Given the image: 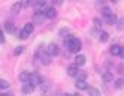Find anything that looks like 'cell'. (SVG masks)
Masks as SVG:
<instances>
[{"mask_svg": "<svg viewBox=\"0 0 124 96\" xmlns=\"http://www.w3.org/2000/svg\"><path fill=\"white\" fill-rule=\"evenodd\" d=\"M66 47H67V50L70 51V53H79L82 44H81V41H79L78 38H73L72 35H70V36L66 38Z\"/></svg>", "mask_w": 124, "mask_h": 96, "instance_id": "6da1fadb", "label": "cell"}, {"mask_svg": "<svg viewBox=\"0 0 124 96\" xmlns=\"http://www.w3.org/2000/svg\"><path fill=\"white\" fill-rule=\"evenodd\" d=\"M45 53H46L49 57H54V56H58V53H60V48H58V45H57V44L51 42V44H48V45H46V48H45Z\"/></svg>", "mask_w": 124, "mask_h": 96, "instance_id": "7a4b0ae2", "label": "cell"}, {"mask_svg": "<svg viewBox=\"0 0 124 96\" xmlns=\"http://www.w3.org/2000/svg\"><path fill=\"white\" fill-rule=\"evenodd\" d=\"M36 89L30 81L29 83H23V87H21V92L24 93V95H30V93H33V90Z\"/></svg>", "mask_w": 124, "mask_h": 96, "instance_id": "3957f363", "label": "cell"}, {"mask_svg": "<svg viewBox=\"0 0 124 96\" xmlns=\"http://www.w3.org/2000/svg\"><path fill=\"white\" fill-rule=\"evenodd\" d=\"M46 9H48V5L45 2L34 3V12H46Z\"/></svg>", "mask_w": 124, "mask_h": 96, "instance_id": "277c9868", "label": "cell"}, {"mask_svg": "<svg viewBox=\"0 0 124 96\" xmlns=\"http://www.w3.org/2000/svg\"><path fill=\"white\" fill-rule=\"evenodd\" d=\"M30 83H31L34 87H39V86L43 83V80L40 78V75H38V74H31V80H30Z\"/></svg>", "mask_w": 124, "mask_h": 96, "instance_id": "5b68a950", "label": "cell"}, {"mask_svg": "<svg viewBox=\"0 0 124 96\" xmlns=\"http://www.w3.org/2000/svg\"><path fill=\"white\" fill-rule=\"evenodd\" d=\"M46 17H45V12H34L33 14V20L36 24H42V21L45 20Z\"/></svg>", "mask_w": 124, "mask_h": 96, "instance_id": "8992f818", "label": "cell"}, {"mask_svg": "<svg viewBox=\"0 0 124 96\" xmlns=\"http://www.w3.org/2000/svg\"><path fill=\"white\" fill-rule=\"evenodd\" d=\"M78 74H79V71H78V66L75 63L70 65V66H67V75H70V77H78Z\"/></svg>", "mask_w": 124, "mask_h": 96, "instance_id": "52a82bcc", "label": "cell"}, {"mask_svg": "<svg viewBox=\"0 0 124 96\" xmlns=\"http://www.w3.org/2000/svg\"><path fill=\"white\" fill-rule=\"evenodd\" d=\"M45 17H46V18H49V20L55 18V17H57V11H55V8L49 6L48 9H46V12H45Z\"/></svg>", "mask_w": 124, "mask_h": 96, "instance_id": "ba28073f", "label": "cell"}, {"mask_svg": "<svg viewBox=\"0 0 124 96\" xmlns=\"http://www.w3.org/2000/svg\"><path fill=\"white\" fill-rule=\"evenodd\" d=\"M75 86H76V89H78V90H88V87H90V86L87 84L85 80H78Z\"/></svg>", "mask_w": 124, "mask_h": 96, "instance_id": "9c48e42d", "label": "cell"}, {"mask_svg": "<svg viewBox=\"0 0 124 96\" xmlns=\"http://www.w3.org/2000/svg\"><path fill=\"white\" fill-rule=\"evenodd\" d=\"M109 53H111L112 56H120V53H121V45H117V44H114V45H111V48H109Z\"/></svg>", "mask_w": 124, "mask_h": 96, "instance_id": "30bf717a", "label": "cell"}, {"mask_svg": "<svg viewBox=\"0 0 124 96\" xmlns=\"http://www.w3.org/2000/svg\"><path fill=\"white\" fill-rule=\"evenodd\" d=\"M20 80H21L23 83H29V81L31 80V74L27 72V71H23V72L20 74Z\"/></svg>", "mask_w": 124, "mask_h": 96, "instance_id": "8fae6325", "label": "cell"}, {"mask_svg": "<svg viewBox=\"0 0 124 96\" xmlns=\"http://www.w3.org/2000/svg\"><path fill=\"white\" fill-rule=\"evenodd\" d=\"M75 65L79 68V66H84L85 65V56H82V54H78L76 57H75Z\"/></svg>", "mask_w": 124, "mask_h": 96, "instance_id": "7c38bea8", "label": "cell"}, {"mask_svg": "<svg viewBox=\"0 0 124 96\" xmlns=\"http://www.w3.org/2000/svg\"><path fill=\"white\" fill-rule=\"evenodd\" d=\"M5 32H6V33H11V35H12V33L15 32V26H14L11 21H6V23H5Z\"/></svg>", "mask_w": 124, "mask_h": 96, "instance_id": "4fadbf2b", "label": "cell"}, {"mask_svg": "<svg viewBox=\"0 0 124 96\" xmlns=\"http://www.w3.org/2000/svg\"><path fill=\"white\" fill-rule=\"evenodd\" d=\"M88 96H100V92L96 89V87H88V90H87Z\"/></svg>", "mask_w": 124, "mask_h": 96, "instance_id": "5bb4252c", "label": "cell"}, {"mask_svg": "<svg viewBox=\"0 0 124 96\" xmlns=\"http://www.w3.org/2000/svg\"><path fill=\"white\" fill-rule=\"evenodd\" d=\"M58 35H60V36H63V38H67V36H70V29H67V27L60 29L58 30Z\"/></svg>", "mask_w": 124, "mask_h": 96, "instance_id": "9a60e30c", "label": "cell"}, {"mask_svg": "<svg viewBox=\"0 0 124 96\" xmlns=\"http://www.w3.org/2000/svg\"><path fill=\"white\" fill-rule=\"evenodd\" d=\"M21 8H23V3H21V2H16V3L12 5V9H11V11H12L14 14H16V12H20Z\"/></svg>", "mask_w": 124, "mask_h": 96, "instance_id": "2e32d148", "label": "cell"}, {"mask_svg": "<svg viewBox=\"0 0 124 96\" xmlns=\"http://www.w3.org/2000/svg\"><path fill=\"white\" fill-rule=\"evenodd\" d=\"M24 30L30 35V33L34 30V23H27V24H24Z\"/></svg>", "mask_w": 124, "mask_h": 96, "instance_id": "e0dca14e", "label": "cell"}, {"mask_svg": "<svg viewBox=\"0 0 124 96\" xmlns=\"http://www.w3.org/2000/svg\"><path fill=\"white\" fill-rule=\"evenodd\" d=\"M102 80H103V83H109V81L112 80V74H111V72H103Z\"/></svg>", "mask_w": 124, "mask_h": 96, "instance_id": "ac0fdd59", "label": "cell"}, {"mask_svg": "<svg viewBox=\"0 0 124 96\" xmlns=\"http://www.w3.org/2000/svg\"><path fill=\"white\" fill-rule=\"evenodd\" d=\"M39 89H40L43 93H45V92H48V89H49V83H48V81H43V83L39 86Z\"/></svg>", "mask_w": 124, "mask_h": 96, "instance_id": "d6986e66", "label": "cell"}, {"mask_svg": "<svg viewBox=\"0 0 124 96\" xmlns=\"http://www.w3.org/2000/svg\"><path fill=\"white\" fill-rule=\"evenodd\" d=\"M100 42H108V39H109V33H106V32H102L100 33Z\"/></svg>", "mask_w": 124, "mask_h": 96, "instance_id": "ffe728a7", "label": "cell"}, {"mask_svg": "<svg viewBox=\"0 0 124 96\" xmlns=\"http://www.w3.org/2000/svg\"><path fill=\"white\" fill-rule=\"evenodd\" d=\"M121 87H124V78H118L115 81V89H121Z\"/></svg>", "mask_w": 124, "mask_h": 96, "instance_id": "44dd1931", "label": "cell"}, {"mask_svg": "<svg viewBox=\"0 0 124 96\" xmlns=\"http://www.w3.org/2000/svg\"><path fill=\"white\" fill-rule=\"evenodd\" d=\"M93 23H94V27H96L97 30H100V29H102V26H103V24H102V21H100L99 18H94Z\"/></svg>", "mask_w": 124, "mask_h": 96, "instance_id": "7402d4cb", "label": "cell"}, {"mask_svg": "<svg viewBox=\"0 0 124 96\" xmlns=\"http://www.w3.org/2000/svg\"><path fill=\"white\" fill-rule=\"evenodd\" d=\"M23 53H24V47H23V45H18V47L15 48V51H14L15 56H20V54H23Z\"/></svg>", "mask_w": 124, "mask_h": 96, "instance_id": "603a6c76", "label": "cell"}, {"mask_svg": "<svg viewBox=\"0 0 124 96\" xmlns=\"http://www.w3.org/2000/svg\"><path fill=\"white\" fill-rule=\"evenodd\" d=\"M18 38H20V39H23V41H24V39H27V38H29V33H27V32H25V30H24V29H23V30H21V32H20V36H18Z\"/></svg>", "mask_w": 124, "mask_h": 96, "instance_id": "cb8c5ba5", "label": "cell"}, {"mask_svg": "<svg viewBox=\"0 0 124 96\" xmlns=\"http://www.w3.org/2000/svg\"><path fill=\"white\" fill-rule=\"evenodd\" d=\"M0 87H2L3 90H6L8 87H9V83H8L6 80H0Z\"/></svg>", "mask_w": 124, "mask_h": 96, "instance_id": "d4e9b609", "label": "cell"}, {"mask_svg": "<svg viewBox=\"0 0 124 96\" xmlns=\"http://www.w3.org/2000/svg\"><path fill=\"white\" fill-rule=\"evenodd\" d=\"M102 14H103V17H105V18H106V17H109V15H112L111 9H108V8H103V11H102Z\"/></svg>", "mask_w": 124, "mask_h": 96, "instance_id": "484cf974", "label": "cell"}, {"mask_svg": "<svg viewBox=\"0 0 124 96\" xmlns=\"http://www.w3.org/2000/svg\"><path fill=\"white\" fill-rule=\"evenodd\" d=\"M87 78V72H79L78 74V80H85Z\"/></svg>", "mask_w": 124, "mask_h": 96, "instance_id": "4316f807", "label": "cell"}, {"mask_svg": "<svg viewBox=\"0 0 124 96\" xmlns=\"http://www.w3.org/2000/svg\"><path fill=\"white\" fill-rule=\"evenodd\" d=\"M120 57L124 59V45H121V53H120Z\"/></svg>", "mask_w": 124, "mask_h": 96, "instance_id": "83f0119b", "label": "cell"}, {"mask_svg": "<svg viewBox=\"0 0 124 96\" xmlns=\"http://www.w3.org/2000/svg\"><path fill=\"white\" fill-rule=\"evenodd\" d=\"M23 3V8H27V6H30V3L29 2H21Z\"/></svg>", "mask_w": 124, "mask_h": 96, "instance_id": "f1b7e54d", "label": "cell"}, {"mask_svg": "<svg viewBox=\"0 0 124 96\" xmlns=\"http://www.w3.org/2000/svg\"><path fill=\"white\" fill-rule=\"evenodd\" d=\"M72 96H82V95H79V93H72Z\"/></svg>", "mask_w": 124, "mask_h": 96, "instance_id": "f546056e", "label": "cell"}, {"mask_svg": "<svg viewBox=\"0 0 124 96\" xmlns=\"http://www.w3.org/2000/svg\"><path fill=\"white\" fill-rule=\"evenodd\" d=\"M0 96H11V95H8V93H2Z\"/></svg>", "mask_w": 124, "mask_h": 96, "instance_id": "4dcf8cb0", "label": "cell"}, {"mask_svg": "<svg viewBox=\"0 0 124 96\" xmlns=\"http://www.w3.org/2000/svg\"><path fill=\"white\" fill-rule=\"evenodd\" d=\"M64 96H72V95H70V93H66V95H64Z\"/></svg>", "mask_w": 124, "mask_h": 96, "instance_id": "1f68e13d", "label": "cell"}]
</instances>
